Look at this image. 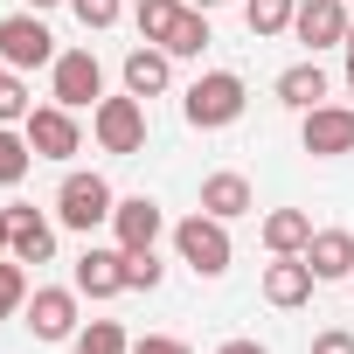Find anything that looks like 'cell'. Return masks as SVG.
Instances as JSON below:
<instances>
[{
  "instance_id": "obj_1",
  "label": "cell",
  "mask_w": 354,
  "mask_h": 354,
  "mask_svg": "<svg viewBox=\"0 0 354 354\" xmlns=\"http://www.w3.org/2000/svg\"><path fill=\"white\" fill-rule=\"evenodd\" d=\"M243 104H250V91H243L236 70H202V77L181 91V118H188L195 132H223V125H236Z\"/></svg>"
},
{
  "instance_id": "obj_2",
  "label": "cell",
  "mask_w": 354,
  "mask_h": 354,
  "mask_svg": "<svg viewBox=\"0 0 354 354\" xmlns=\"http://www.w3.org/2000/svg\"><path fill=\"white\" fill-rule=\"evenodd\" d=\"M167 236H174V257H181L195 278H223V271H230V257H236V243H230V223H223V216H209V209L181 216Z\"/></svg>"
},
{
  "instance_id": "obj_3",
  "label": "cell",
  "mask_w": 354,
  "mask_h": 354,
  "mask_svg": "<svg viewBox=\"0 0 354 354\" xmlns=\"http://www.w3.org/2000/svg\"><path fill=\"white\" fill-rule=\"evenodd\" d=\"M111 209H118V195H111L104 174H84V167H70V174H63V188H56V223H63V230L91 236V230H104V223H111Z\"/></svg>"
},
{
  "instance_id": "obj_4",
  "label": "cell",
  "mask_w": 354,
  "mask_h": 354,
  "mask_svg": "<svg viewBox=\"0 0 354 354\" xmlns=\"http://www.w3.org/2000/svg\"><path fill=\"white\" fill-rule=\"evenodd\" d=\"M63 49H56V35H49V21L35 15V8H21V15H8L0 21V70H49Z\"/></svg>"
},
{
  "instance_id": "obj_5",
  "label": "cell",
  "mask_w": 354,
  "mask_h": 354,
  "mask_svg": "<svg viewBox=\"0 0 354 354\" xmlns=\"http://www.w3.org/2000/svg\"><path fill=\"white\" fill-rule=\"evenodd\" d=\"M91 139L104 153H146V97L118 91V97H97L91 111Z\"/></svg>"
},
{
  "instance_id": "obj_6",
  "label": "cell",
  "mask_w": 354,
  "mask_h": 354,
  "mask_svg": "<svg viewBox=\"0 0 354 354\" xmlns=\"http://www.w3.org/2000/svg\"><path fill=\"white\" fill-rule=\"evenodd\" d=\"M49 97L70 104V111H97V97H104V63H97L91 49H63V56L49 63Z\"/></svg>"
},
{
  "instance_id": "obj_7",
  "label": "cell",
  "mask_w": 354,
  "mask_h": 354,
  "mask_svg": "<svg viewBox=\"0 0 354 354\" xmlns=\"http://www.w3.org/2000/svg\"><path fill=\"white\" fill-rule=\"evenodd\" d=\"M21 132H28V146H35V160H77L84 153V125H77V111L70 104H35L28 118H21Z\"/></svg>"
},
{
  "instance_id": "obj_8",
  "label": "cell",
  "mask_w": 354,
  "mask_h": 354,
  "mask_svg": "<svg viewBox=\"0 0 354 354\" xmlns=\"http://www.w3.org/2000/svg\"><path fill=\"white\" fill-rule=\"evenodd\" d=\"M77 299H84L77 285H35L28 306H21L28 333H35V340H77V326H84V319H77Z\"/></svg>"
},
{
  "instance_id": "obj_9",
  "label": "cell",
  "mask_w": 354,
  "mask_h": 354,
  "mask_svg": "<svg viewBox=\"0 0 354 354\" xmlns=\"http://www.w3.org/2000/svg\"><path fill=\"white\" fill-rule=\"evenodd\" d=\"M167 230L174 223H167V209L153 195H118V209H111V243L118 250H160Z\"/></svg>"
},
{
  "instance_id": "obj_10",
  "label": "cell",
  "mask_w": 354,
  "mask_h": 354,
  "mask_svg": "<svg viewBox=\"0 0 354 354\" xmlns=\"http://www.w3.org/2000/svg\"><path fill=\"white\" fill-rule=\"evenodd\" d=\"M299 146L313 160L354 153V104H313V111H299Z\"/></svg>"
},
{
  "instance_id": "obj_11",
  "label": "cell",
  "mask_w": 354,
  "mask_h": 354,
  "mask_svg": "<svg viewBox=\"0 0 354 354\" xmlns=\"http://www.w3.org/2000/svg\"><path fill=\"white\" fill-rule=\"evenodd\" d=\"M8 257L49 264V257H56V223H49L42 209H28V202H8Z\"/></svg>"
},
{
  "instance_id": "obj_12",
  "label": "cell",
  "mask_w": 354,
  "mask_h": 354,
  "mask_svg": "<svg viewBox=\"0 0 354 354\" xmlns=\"http://www.w3.org/2000/svg\"><path fill=\"white\" fill-rule=\"evenodd\" d=\"M70 285H77L84 299H118V292H125V250H118V243H84Z\"/></svg>"
},
{
  "instance_id": "obj_13",
  "label": "cell",
  "mask_w": 354,
  "mask_h": 354,
  "mask_svg": "<svg viewBox=\"0 0 354 354\" xmlns=\"http://www.w3.org/2000/svg\"><path fill=\"white\" fill-rule=\"evenodd\" d=\"M347 0H299V15H292V35L319 56V49H340L347 42Z\"/></svg>"
},
{
  "instance_id": "obj_14",
  "label": "cell",
  "mask_w": 354,
  "mask_h": 354,
  "mask_svg": "<svg viewBox=\"0 0 354 354\" xmlns=\"http://www.w3.org/2000/svg\"><path fill=\"white\" fill-rule=\"evenodd\" d=\"M313 264L306 257H271L264 264V306H278V313H299V306H313Z\"/></svg>"
},
{
  "instance_id": "obj_15",
  "label": "cell",
  "mask_w": 354,
  "mask_h": 354,
  "mask_svg": "<svg viewBox=\"0 0 354 354\" xmlns=\"http://www.w3.org/2000/svg\"><path fill=\"white\" fill-rule=\"evenodd\" d=\"M125 91L132 97H167V84H174V56L160 49V42H139V49H125Z\"/></svg>"
},
{
  "instance_id": "obj_16",
  "label": "cell",
  "mask_w": 354,
  "mask_h": 354,
  "mask_svg": "<svg viewBox=\"0 0 354 354\" xmlns=\"http://www.w3.org/2000/svg\"><path fill=\"white\" fill-rule=\"evenodd\" d=\"M306 264H313L319 285H347V278H354V230H313Z\"/></svg>"
},
{
  "instance_id": "obj_17",
  "label": "cell",
  "mask_w": 354,
  "mask_h": 354,
  "mask_svg": "<svg viewBox=\"0 0 354 354\" xmlns=\"http://www.w3.org/2000/svg\"><path fill=\"white\" fill-rule=\"evenodd\" d=\"M195 209H209V216L236 223V216H250V209H257V188L243 181L236 167H223V174H209V181H202V202H195Z\"/></svg>"
},
{
  "instance_id": "obj_18",
  "label": "cell",
  "mask_w": 354,
  "mask_h": 354,
  "mask_svg": "<svg viewBox=\"0 0 354 354\" xmlns=\"http://www.w3.org/2000/svg\"><path fill=\"white\" fill-rule=\"evenodd\" d=\"M257 236H264L271 257H306V243H313V216H306V209H271V216L257 223Z\"/></svg>"
},
{
  "instance_id": "obj_19",
  "label": "cell",
  "mask_w": 354,
  "mask_h": 354,
  "mask_svg": "<svg viewBox=\"0 0 354 354\" xmlns=\"http://www.w3.org/2000/svg\"><path fill=\"white\" fill-rule=\"evenodd\" d=\"M278 104H292V111H313V104H326V70H319V56H306V63H292V70H278Z\"/></svg>"
},
{
  "instance_id": "obj_20",
  "label": "cell",
  "mask_w": 354,
  "mask_h": 354,
  "mask_svg": "<svg viewBox=\"0 0 354 354\" xmlns=\"http://www.w3.org/2000/svg\"><path fill=\"white\" fill-rule=\"evenodd\" d=\"M181 8H188V0H132V28H139V42H160V49H167Z\"/></svg>"
},
{
  "instance_id": "obj_21",
  "label": "cell",
  "mask_w": 354,
  "mask_h": 354,
  "mask_svg": "<svg viewBox=\"0 0 354 354\" xmlns=\"http://www.w3.org/2000/svg\"><path fill=\"white\" fill-rule=\"evenodd\" d=\"M28 167H35V146H28V132L0 125V188H21V181H28Z\"/></svg>"
},
{
  "instance_id": "obj_22",
  "label": "cell",
  "mask_w": 354,
  "mask_h": 354,
  "mask_svg": "<svg viewBox=\"0 0 354 354\" xmlns=\"http://www.w3.org/2000/svg\"><path fill=\"white\" fill-rule=\"evenodd\" d=\"M292 15H299V0H243V21H250V35H257V42L285 35V28H292Z\"/></svg>"
},
{
  "instance_id": "obj_23",
  "label": "cell",
  "mask_w": 354,
  "mask_h": 354,
  "mask_svg": "<svg viewBox=\"0 0 354 354\" xmlns=\"http://www.w3.org/2000/svg\"><path fill=\"white\" fill-rule=\"evenodd\" d=\"M216 35H209V15L202 8H181V21H174V35H167V56H202Z\"/></svg>"
},
{
  "instance_id": "obj_24",
  "label": "cell",
  "mask_w": 354,
  "mask_h": 354,
  "mask_svg": "<svg viewBox=\"0 0 354 354\" xmlns=\"http://www.w3.org/2000/svg\"><path fill=\"white\" fill-rule=\"evenodd\" d=\"M70 347H77V354H132V340H125L118 319H91V326H77Z\"/></svg>"
},
{
  "instance_id": "obj_25",
  "label": "cell",
  "mask_w": 354,
  "mask_h": 354,
  "mask_svg": "<svg viewBox=\"0 0 354 354\" xmlns=\"http://www.w3.org/2000/svg\"><path fill=\"white\" fill-rule=\"evenodd\" d=\"M28 292H35V285H28V264H21V257H0V319H15V313L28 306Z\"/></svg>"
},
{
  "instance_id": "obj_26",
  "label": "cell",
  "mask_w": 354,
  "mask_h": 354,
  "mask_svg": "<svg viewBox=\"0 0 354 354\" xmlns=\"http://www.w3.org/2000/svg\"><path fill=\"white\" fill-rule=\"evenodd\" d=\"M160 278H167L160 250H125V292H160Z\"/></svg>"
},
{
  "instance_id": "obj_27",
  "label": "cell",
  "mask_w": 354,
  "mask_h": 354,
  "mask_svg": "<svg viewBox=\"0 0 354 354\" xmlns=\"http://www.w3.org/2000/svg\"><path fill=\"white\" fill-rule=\"evenodd\" d=\"M28 111H35V97H28L21 70H0V125H21Z\"/></svg>"
},
{
  "instance_id": "obj_28",
  "label": "cell",
  "mask_w": 354,
  "mask_h": 354,
  "mask_svg": "<svg viewBox=\"0 0 354 354\" xmlns=\"http://www.w3.org/2000/svg\"><path fill=\"white\" fill-rule=\"evenodd\" d=\"M70 15H77L84 28H111V21L125 15V0H70Z\"/></svg>"
},
{
  "instance_id": "obj_29",
  "label": "cell",
  "mask_w": 354,
  "mask_h": 354,
  "mask_svg": "<svg viewBox=\"0 0 354 354\" xmlns=\"http://www.w3.org/2000/svg\"><path fill=\"white\" fill-rule=\"evenodd\" d=\"M132 354H195V347L174 340V333H146V340H132Z\"/></svg>"
},
{
  "instance_id": "obj_30",
  "label": "cell",
  "mask_w": 354,
  "mask_h": 354,
  "mask_svg": "<svg viewBox=\"0 0 354 354\" xmlns=\"http://www.w3.org/2000/svg\"><path fill=\"white\" fill-rule=\"evenodd\" d=\"M313 354H354V333L347 326H326V333H313Z\"/></svg>"
},
{
  "instance_id": "obj_31",
  "label": "cell",
  "mask_w": 354,
  "mask_h": 354,
  "mask_svg": "<svg viewBox=\"0 0 354 354\" xmlns=\"http://www.w3.org/2000/svg\"><path fill=\"white\" fill-rule=\"evenodd\" d=\"M216 354H271V347H264V340H223Z\"/></svg>"
},
{
  "instance_id": "obj_32",
  "label": "cell",
  "mask_w": 354,
  "mask_h": 354,
  "mask_svg": "<svg viewBox=\"0 0 354 354\" xmlns=\"http://www.w3.org/2000/svg\"><path fill=\"white\" fill-rule=\"evenodd\" d=\"M28 8H35V15H49V8H70V0H28Z\"/></svg>"
},
{
  "instance_id": "obj_33",
  "label": "cell",
  "mask_w": 354,
  "mask_h": 354,
  "mask_svg": "<svg viewBox=\"0 0 354 354\" xmlns=\"http://www.w3.org/2000/svg\"><path fill=\"white\" fill-rule=\"evenodd\" d=\"M0 257H8V209H0Z\"/></svg>"
},
{
  "instance_id": "obj_34",
  "label": "cell",
  "mask_w": 354,
  "mask_h": 354,
  "mask_svg": "<svg viewBox=\"0 0 354 354\" xmlns=\"http://www.w3.org/2000/svg\"><path fill=\"white\" fill-rule=\"evenodd\" d=\"M188 8H202V15H209V8H230V0H188Z\"/></svg>"
},
{
  "instance_id": "obj_35",
  "label": "cell",
  "mask_w": 354,
  "mask_h": 354,
  "mask_svg": "<svg viewBox=\"0 0 354 354\" xmlns=\"http://www.w3.org/2000/svg\"><path fill=\"white\" fill-rule=\"evenodd\" d=\"M340 49H347V63H354V21H347V42H340Z\"/></svg>"
},
{
  "instance_id": "obj_36",
  "label": "cell",
  "mask_w": 354,
  "mask_h": 354,
  "mask_svg": "<svg viewBox=\"0 0 354 354\" xmlns=\"http://www.w3.org/2000/svg\"><path fill=\"white\" fill-rule=\"evenodd\" d=\"M347 97H354V63H347Z\"/></svg>"
},
{
  "instance_id": "obj_37",
  "label": "cell",
  "mask_w": 354,
  "mask_h": 354,
  "mask_svg": "<svg viewBox=\"0 0 354 354\" xmlns=\"http://www.w3.org/2000/svg\"><path fill=\"white\" fill-rule=\"evenodd\" d=\"M347 285H354V278H347Z\"/></svg>"
}]
</instances>
